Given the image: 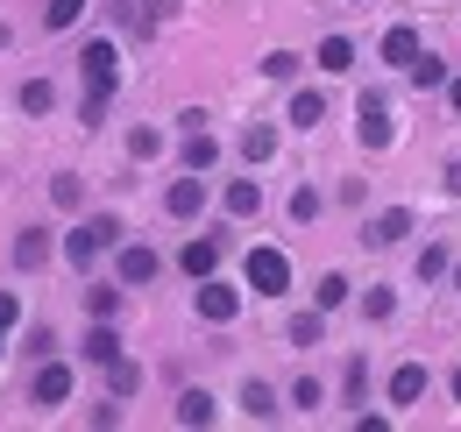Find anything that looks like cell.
<instances>
[{"label":"cell","instance_id":"cell-1","mask_svg":"<svg viewBox=\"0 0 461 432\" xmlns=\"http://www.w3.org/2000/svg\"><path fill=\"white\" fill-rule=\"evenodd\" d=\"M100 248H121V220H114V213H93L86 227H78V234H71V241H64V256H71L78 270H86Z\"/></svg>","mask_w":461,"mask_h":432},{"label":"cell","instance_id":"cell-2","mask_svg":"<svg viewBox=\"0 0 461 432\" xmlns=\"http://www.w3.org/2000/svg\"><path fill=\"white\" fill-rule=\"evenodd\" d=\"M78 71H86V93H107V100H114L121 57H114V43H107V36H100V43H86V57H78Z\"/></svg>","mask_w":461,"mask_h":432},{"label":"cell","instance_id":"cell-3","mask_svg":"<svg viewBox=\"0 0 461 432\" xmlns=\"http://www.w3.org/2000/svg\"><path fill=\"white\" fill-rule=\"evenodd\" d=\"M285 284H291V263L277 248H249V291H256V298H277Z\"/></svg>","mask_w":461,"mask_h":432},{"label":"cell","instance_id":"cell-4","mask_svg":"<svg viewBox=\"0 0 461 432\" xmlns=\"http://www.w3.org/2000/svg\"><path fill=\"white\" fill-rule=\"evenodd\" d=\"M355 121H362V142H369V149H384V142H391V100H376V93H362V107H355Z\"/></svg>","mask_w":461,"mask_h":432},{"label":"cell","instance_id":"cell-5","mask_svg":"<svg viewBox=\"0 0 461 432\" xmlns=\"http://www.w3.org/2000/svg\"><path fill=\"white\" fill-rule=\"evenodd\" d=\"M164 206H171L177 220H192V213H206V177H199V170H185V177H177L171 192H164Z\"/></svg>","mask_w":461,"mask_h":432},{"label":"cell","instance_id":"cell-6","mask_svg":"<svg viewBox=\"0 0 461 432\" xmlns=\"http://www.w3.org/2000/svg\"><path fill=\"white\" fill-rule=\"evenodd\" d=\"M199 312H206L213 326H228L234 312H241V298H234L228 284H213V276H206V284H199Z\"/></svg>","mask_w":461,"mask_h":432},{"label":"cell","instance_id":"cell-7","mask_svg":"<svg viewBox=\"0 0 461 432\" xmlns=\"http://www.w3.org/2000/svg\"><path fill=\"white\" fill-rule=\"evenodd\" d=\"M404 234H411V213H404V206H384V213L369 220V241H376V248H391Z\"/></svg>","mask_w":461,"mask_h":432},{"label":"cell","instance_id":"cell-8","mask_svg":"<svg viewBox=\"0 0 461 432\" xmlns=\"http://www.w3.org/2000/svg\"><path fill=\"white\" fill-rule=\"evenodd\" d=\"M64 397H71V369H64V362H43V369H36V404H64Z\"/></svg>","mask_w":461,"mask_h":432},{"label":"cell","instance_id":"cell-9","mask_svg":"<svg viewBox=\"0 0 461 432\" xmlns=\"http://www.w3.org/2000/svg\"><path fill=\"white\" fill-rule=\"evenodd\" d=\"M114 276H121V284H149V276H157V256L128 241V248H121V263H114Z\"/></svg>","mask_w":461,"mask_h":432},{"label":"cell","instance_id":"cell-10","mask_svg":"<svg viewBox=\"0 0 461 432\" xmlns=\"http://www.w3.org/2000/svg\"><path fill=\"white\" fill-rule=\"evenodd\" d=\"M419 397H426V362H404L391 376V404H419Z\"/></svg>","mask_w":461,"mask_h":432},{"label":"cell","instance_id":"cell-11","mask_svg":"<svg viewBox=\"0 0 461 432\" xmlns=\"http://www.w3.org/2000/svg\"><path fill=\"white\" fill-rule=\"evenodd\" d=\"M419 29H391V36H384V64H404V71H411V64H419Z\"/></svg>","mask_w":461,"mask_h":432},{"label":"cell","instance_id":"cell-12","mask_svg":"<svg viewBox=\"0 0 461 432\" xmlns=\"http://www.w3.org/2000/svg\"><path fill=\"white\" fill-rule=\"evenodd\" d=\"M177 263H185V276H192V284H206V276H213V263H221V248H213V241H185V256H177Z\"/></svg>","mask_w":461,"mask_h":432},{"label":"cell","instance_id":"cell-13","mask_svg":"<svg viewBox=\"0 0 461 432\" xmlns=\"http://www.w3.org/2000/svg\"><path fill=\"white\" fill-rule=\"evenodd\" d=\"M86 362H100V369H114V362H121V340H114V326H107V320L86 333Z\"/></svg>","mask_w":461,"mask_h":432},{"label":"cell","instance_id":"cell-14","mask_svg":"<svg viewBox=\"0 0 461 432\" xmlns=\"http://www.w3.org/2000/svg\"><path fill=\"white\" fill-rule=\"evenodd\" d=\"M228 213H234V220L263 213V184H256V177H234V184H228Z\"/></svg>","mask_w":461,"mask_h":432},{"label":"cell","instance_id":"cell-15","mask_svg":"<svg viewBox=\"0 0 461 432\" xmlns=\"http://www.w3.org/2000/svg\"><path fill=\"white\" fill-rule=\"evenodd\" d=\"M221 163V142L206 135V128H192V142H185V170H213Z\"/></svg>","mask_w":461,"mask_h":432},{"label":"cell","instance_id":"cell-16","mask_svg":"<svg viewBox=\"0 0 461 432\" xmlns=\"http://www.w3.org/2000/svg\"><path fill=\"white\" fill-rule=\"evenodd\" d=\"M43 256H50V234H43V227H22V241H14V263H22V270H36Z\"/></svg>","mask_w":461,"mask_h":432},{"label":"cell","instance_id":"cell-17","mask_svg":"<svg viewBox=\"0 0 461 432\" xmlns=\"http://www.w3.org/2000/svg\"><path fill=\"white\" fill-rule=\"evenodd\" d=\"M241 157H249V163H270V157H277V128H263V121H256V128L241 135Z\"/></svg>","mask_w":461,"mask_h":432},{"label":"cell","instance_id":"cell-18","mask_svg":"<svg viewBox=\"0 0 461 432\" xmlns=\"http://www.w3.org/2000/svg\"><path fill=\"white\" fill-rule=\"evenodd\" d=\"M320 121H327V100H320V93H298V100H291V128H305V135H312Z\"/></svg>","mask_w":461,"mask_h":432},{"label":"cell","instance_id":"cell-19","mask_svg":"<svg viewBox=\"0 0 461 432\" xmlns=\"http://www.w3.org/2000/svg\"><path fill=\"white\" fill-rule=\"evenodd\" d=\"M206 418H213V397L206 390H185L177 397V426H206Z\"/></svg>","mask_w":461,"mask_h":432},{"label":"cell","instance_id":"cell-20","mask_svg":"<svg viewBox=\"0 0 461 432\" xmlns=\"http://www.w3.org/2000/svg\"><path fill=\"white\" fill-rule=\"evenodd\" d=\"M86 312H93V320H114L121 312V284H93V291H86Z\"/></svg>","mask_w":461,"mask_h":432},{"label":"cell","instance_id":"cell-21","mask_svg":"<svg viewBox=\"0 0 461 432\" xmlns=\"http://www.w3.org/2000/svg\"><path fill=\"white\" fill-rule=\"evenodd\" d=\"M320 333H327V305H320V312H298V320H291V340H298V347H320Z\"/></svg>","mask_w":461,"mask_h":432},{"label":"cell","instance_id":"cell-22","mask_svg":"<svg viewBox=\"0 0 461 432\" xmlns=\"http://www.w3.org/2000/svg\"><path fill=\"white\" fill-rule=\"evenodd\" d=\"M348 64H355V43H348V36H327V43H320V71H348Z\"/></svg>","mask_w":461,"mask_h":432},{"label":"cell","instance_id":"cell-23","mask_svg":"<svg viewBox=\"0 0 461 432\" xmlns=\"http://www.w3.org/2000/svg\"><path fill=\"white\" fill-rule=\"evenodd\" d=\"M107 382H114V397H135V390H142V362H128V355H121L114 369H107Z\"/></svg>","mask_w":461,"mask_h":432},{"label":"cell","instance_id":"cell-24","mask_svg":"<svg viewBox=\"0 0 461 432\" xmlns=\"http://www.w3.org/2000/svg\"><path fill=\"white\" fill-rule=\"evenodd\" d=\"M50 100H58L50 78H29V86H22V113H50Z\"/></svg>","mask_w":461,"mask_h":432},{"label":"cell","instance_id":"cell-25","mask_svg":"<svg viewBox=\"0 0 461 432\" xmlns=\"http://www.w3.org/2000/svg\"><path fill=\"white\" fill-rule=\"evenodd\" d=\"M78 14H86V0H50V7H43V29H71Z\"/></svg>","mask_w":461,"mask_h":432},{"label":"cell","instance_id":"cell-26","mask_svg":"<svg viewBox=\"0 0 461 432\" xmlns=\"http://www.w3.org/2000/svg\"><path fill=\"white\" fill-rule=\"evenodd\" d=\"M241 411H249V418H270V411H277V397H270L263 382H249V390H241Z\"/></svg>","mask_w":461,"mask_h":432},{"label":"cell","instance_id":"cell-27","mask_svg":"<svg viewBox=\"0 0 461 432\" xmlns=\"http://www.w3.org/2000/svg\"><path fill=\"white\" fill-rule=\"evenodd\" d=\"M362 397H369V362L355 355V362H348V404H362Z\"/></svg>","mask_w":461,"mask_h":432},{"label":"cell","instance_id":"cell-28","mask_svg":"<svg viewBox=\"0 0 461 432\" xmlns=\"http://www.w3.org/2000/svg\"><path fill=\"white\" fill-rule=\"evenodd\" d=\"M291 220H320V192H312V184L291 192Z\"/></svg>","mask_w":461,"mask_h":432},{"label":"cell","instance_id":"cell-29","mask_svg":"<svg viewBox=\"0 0 461 432\" xmlns=\"http://www.w3.org/2000/svg\"><path fill=\"white\" fill-rule=\"evenodd\" d=\"M411 78H419V86H447V64H440V57H419Z\"/></svg>","mask_w":461,"mask_h":432},{"label":"cell","instance_id":"cell-30","mask_svg":"<svg viewBox=\"0 0 461 432\" xmlns=\"http://www.w3.org/2000/svg\"><path fill=\"white\" fill-rule=\"evenodd\" d=\"M128 149H135V157H157V149H164V135H157V128H135V135H128Z\"/></svg>","mask_w":461,"mask_h":432},{"label":"cell","instance_id":"cell-31","mask_svg":"<svg viewBox=\"0 0 461 432\" xmlns=\"http://www.w3.org/2000/svg\"><path fill=\"white\" fill-rule=\"evenodd\" d=\"M263 71H270V78H291V71H298V57H291V50H270V57H263Z\"/></svg>","mask_w":461,"mask_h":432},{"label":"cell","instance_id":"cell-32","mask_svg":"<svg viewBox=\"0 0 461 432\" xmlns=\"http://www.w3.org/2000/svg\"><path fill=\"white\" fill-rule=\"evenodd\" d=\"M341 298H348V284H341V276H320V305H327V312H334V305H341Z\"/></svg>","mask_w":461,"mask_h":432},{"label":"cell","instance_id":"cell-33","mask_svg":"<svg viewBox=\"0 0 461 432\" xmlns=\"http://www.w3.org/2000/svg\"><path fill=\"white\" fill-rule=\"evenodd\" d=\"M447 270V248H426V256H419V276H426V284H433V276Z\"/></svg>","mask_w":461,"mask_h":432},{"label":"cell","instance_id":"cell-34","mask_svg":"<svg viewBox=\"0 0 461 432\" xmlns=\"http://www.w3.org/2000/svg\"><path fill=\"white\" fill-rule=\"evenodd\" d=\"M50 199H58L64 213H71V206H78V177H58V184H50Z\"/></svg>","mask_w":461,"mask_h":432},{"label":"cell","instance_id":"cell-35","mask_svg":"<svg viewBox=\"0 0 461 432\" xmlns=\"http://www.w3.org/2000/svg\"><path fill=\"white\" fill-rule=\"evenodd\" d=\"M22 320V298H7V291H0V340H7V326Z\"/></svg>","mask_w":461,"mask_h":432},{"label":"cell","instance_id":"cell-36","mask_svg":"<svg viewBox=\"0 0 461 432\" xmlns=\"http://www.w3.org/2000/svg\"><path fill=\"white\" fill-rule=\"evenodd\" d=\"M447 192H455V199H461V157L447 163Z\"/></svg>","mask_w":461,"mask_h":432},{"label":"cell","instance_id":"cell-37","mask_svg":"<svg viewBox=\"0 0 461 432\" xmlns=\"http://www.w3.org/2000/svg\"><path fill=\"white\" fill-rule=\"evenodd\" d=\"M447 107L461 113V71H455V78H447Z\"/></svg>","mask_w":461,"mask_h":432},{"label":"cell","instance_id":"cell-38","mask_svg":"<svg viewBox=\"0 0 461 432\" xmlns=\"http://www.w3.org/2000/svg\"><path fill=\"white\" fill-rule=\"evenodd\" d=\"M455 404H461V369H455Z\"/></svg>","mask_w":461,"mask_h":432},{"label":"cell","instance_id":"cell-39","mask_svg":"<svg viewBox=\"0 0 461 432\" xmlns=\"http://www.w3.org/2000/svg\"><path fill=\"white\" fill-rule=\"evenodd\" d=\"M0 50H7V22H0Z\"/></svg>","mask_w":461,"mask_h":432},{"label":"cell","instance_id":"cell-40","mask_svg":"<svg viewBox=\"0 0 461 432\" xmlns=\"http://www.w3.org/2000/svg\"><path fill=\"white\" fill-rule=\"evenodd\" d=\"M455 291H461V263H455Z\"/></svg>","mask_w":461,"mask_h":432}]
</instances>
